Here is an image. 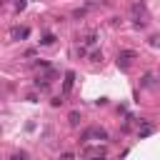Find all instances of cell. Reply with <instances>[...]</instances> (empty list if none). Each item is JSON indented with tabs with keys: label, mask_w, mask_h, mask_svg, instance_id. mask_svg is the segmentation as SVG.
<instances>
[{
	"label": "cell",
	"mask_w": 160,
	"mask_h": 160,
	"mask_svg": "<svg viewBox=\"0 0 160 160\" xmlns=\"http://www.w3.org/2000/svg\"><path fill=\"white\" fill-rule=\"evenodd\" d=\"M80 122V112H70V125H78Z\"/></svg>",
	"instance_id": "7"
},
{
	"label": "cell",
	"mask_w": 160,
	"mask_h": 160,
	"mask_svg": "<svg viewBox=\"0 0 160 160\" xmlns=\"http://www.w3.org/2000/svg\"><path fill=\"white\" fill-rule=\"evenodd\" d=\"M90 138H98V140H108V132L102 128H92V130H85L82 132V140H90Z\"/></svg>",
	"instance_id": "1"
},
{
	"label": "cell",
	"mask_w": 160,
	"mask_h": 160,
	"mask_svg": "<svg viewBox=\"0 0 160 160\" xmlns=\"http://www.w3.org/2000/svg\"><path fill=\"white\" fill-rule=\"evenodd\" d=\"M135 58V52L132 50H122L120 55H118V65H122V68H128V62Z\"/></svg>",
	"instance_id": "2"
},
{
	"label": "cell",
	"mask_w": 160,
	"mask_h": 160,
	"mask_svg": "<svg viewBox=\"0 0 160 160\" xmlns=\"http://www.w3.org/2000/svg\"><path fill=\"white\" fill-rule=\"evenodd\" d=\"M12 40H22V38H28V28H12Z\"/></svg>",
	"instance_id": "4"
},
{
	"label": "cell",
	"mask_w": 160,
	"mask_h": 160,
	"mask_svg": "<svg viewBox=\"0 0 160 160\" xmlns=\"http://www.w3.org/2000/svg\"><path fill=\"white\" fill-rule=\"evenodd\" d=\"M52 40H55L52 35H45V38H42V45H52Z\"/></svg>",
	"instance_id": "8"
},
{
	"label": "cell",
	"mask_w": 160,
	"mask_h": 160,
	"mask_svg": "<svg viewBox=\"0 0 160 160\" xmlns=\"http://www.w3.org/2000/svg\"><path fill=\"white\" fill-rule=\"evenodd\" d=\"M82 152H85L88 158H102V155H105V148H85Z\"/></svg>",
	"instance_id": "3"
},
{
	"label": "cell",
	"mask_w": 160,
	"mask_h": 160,
	"mask_svg": "<svg viewBox=\"0 0 160 160\" xmlns=\"http://www.w3.org/2000/svg\"><path fill=\"white\" fill-rule=\"evenodd\" d=\"M152 130H155V128H152V125H150V122H145V125H142V128H140V130H138V135H140V138H148V135H150V132H152Z\"/></svg>",
	"instance_id": "5"
},
{
	"label": "cell",
	"mask_w": 160,
	"mask_h": 160,
	"mask_svg": "<svg viewBox=\"0 0 160 160\" xmlns=\"http://www.w3.org/2000/svg\"><path fill=\"white\" fill-rule=\"evenodd\" d=\"M35 88H40V90H48V80H45V78H38V80H35Z\"/></svg>",
	"instance_id": "6"
},
{
	"label": "cell",
	"mask_w": 160,
	"mask_h": 160,
	"mask_svg": "<svg viewBox=\"0 0 160 160\" xmlns=\"http://www.w3.org/2000/svg\"><path fill=\"white\" fill-rule=\"evenodd\" d=\"M25 5H28V0H15V8H18V10H22Z\"/></svg>",
	"instance_id": "9"
}]
</instances>
